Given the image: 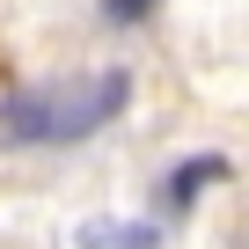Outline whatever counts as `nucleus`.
I'll list each match as a JSON object with an SVG mask.
<instances>
[{
  "label": "nucleus",
  "instance_id": "7ed1b4c3",
  "mask_svg": "<svg viewBox=\"0 0 249 249\" xmlns=\"http://www.w3.org/2000/svg\"><path fill=\"white\" fill-rule=\"evenodd\" d=\"M147 8H154V0H103V15H110V22H140Z\"/></svg>",
  "mask_w": 249,
  "mask_h": 249
},
{
  "label": "nucleus",
  "instance_id": "f257e3e1",
  "mask_svg": "<svg viewBox=\"0 0 249 249\" xmlns=\"http://www.w3.org/2000/svg\"><path fill=\"white\" fill-rule=\"evenodd\" d=\"M124 95H132V81H124L117 66L110 73H81V81H52V88H22V95H8V110H0V140L8 147L88 140V132H103V124L124 110Z\"/></svg>",
  "mask_w": 249,
  "mask_h": 249
},
{
  "label": "nucleus",
  "instance_id": "f03ea898",
  "mask_svg": "<svg viewBox=\"0 0 249 249\" xmlns=\"http://www.w3.org/2000/svg\"><path fill=\"white\" fill-rule=\"evenodd\" d=\"M220 176H227V161H220V154H205V161H183V169L169 176V205H191V198H198L205 183H220Z\"/></svg>",
  "mask_w": 249,
  "mask_h": 249
},
{
  "label": "nucleus",
  "instance_id": "20e7f679",
  "mask_svg": "<svg viewBox=\"0 0 249 249\" xmlns=\"http://www.w3.org/2000/svg\"><path fill=\"white\" fill-rule=\"evenodd\" d=\"M234 249H249V227H242V234H234Z\"/></svg>",
  "mask_w": 249,
  "mask_h": 249
}]
</instances>
